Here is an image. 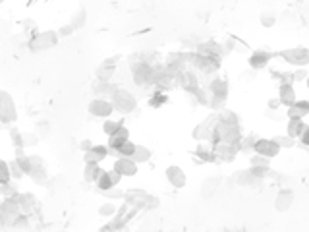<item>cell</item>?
Returning a JSON list of instances; mask_svg holds the SVG:
<instances>
[{
	"mask_svg": "<svg viewBox=\"0 0 309 232\" xmlns=\"http://www.w3.org/2000/svg\"><path fill=\"white\" fill-rule=\"evenodd\" d=\"M124 201L130 205V207H135V209H145V211H151L154 207H158V199L151 195L145 190H137V188H130L124 192Z\"/></svg>",
	"mask_w": 309,
	"mask_h": 232,
	"instance_id": "cell-1",
	"label": "cell"
},
{
	"mask_svg": "<svg viewBox=\"0 0 309 232\" xmlns=\"http://www.w3.org/2000/svg\"><path fill=\"white\" fill-rule=\"evenodd\" d=\"M110 103H112L116 113H120V115H130L137 109V99L128 89H122V87H118L110 95Z\"/></svg>",
	"mask_w": 309,
	"mask_h": 232,
	"instance_id": "cell-2",
	"label": "cell"
},
{
	"mask_svg": "<svg viewBox=\"0 0 309 232\" xmlns=\"http://www.w3.org/2000/svg\"><path fill=\"white\" fill-rule=\"evenodd\" d=\"M209 91H211V99H209V107H212L214 111H222L224 105H226V99H228V83L226 79H212L211 85H209Z\"/></svg>",
	"mask_w": 309,
	"mask_h": 232,
	"instance_id": "cell-3",
	"label": "cell"
},
{
	"mask_svg": "<svg viewBox=\"0 0 309 232\" xmlns=\"http://www.w3.org/2000/svg\"><path fill=\"white\" fill-rule=\"evenodd\" d=\"M0 120L4 126H10L18 120V107L14 97L8 91H0Z\"/></svg>",
	"mask_w": 309,
	"mask_h": 232,
	"instance_id": "cell-4",
	"label": "cell"
},
{
	"mask_svg": "<svg viewBox=\"0 0 309 232\" xmlns=\"http://www.w3.org/2000/svg\"><path fill=\"white\" fill-rule=\"evenodd\" d=\"M58 43V31H41L37 35H33L31 41L27 43L29 51L31 53H43V51H49L52 47H56Z\"/></svg>",
	"mask_w": 309,
	"mask_h": 232,
	"instance_id": "cell-5",
	"label": "cell"
},
{
	"mask_svg": "<svg viewBox=\"0 0 309 232\" xmlns=\"http://www.w3.org/2000/svg\"><path fill=\"white\" fill-rule=\"evenodd\" d=\"M132 77H134L135 85H141V87L153 85V66L145 62H132Z\"/></svg>",
	"mask_w": 309,
	"mask_h": 232,
	"instance_id": "cell-6",
	"label": "cell"
},
{
	"mask_svg": "<svg viewBox=\"0 0 309 232\" xmlns=\"http://www.w3.org/2000/svg\"><path fill=\"white\" fill-rule=\"evenodd\" d=\"M188 62H190L192 66H195L197 70H201L203 74H212V72H216L218 66H220V60L205 57V55H199V53H190V55H188Z\"/></svg>",
	"mask_w": 309,
	"mask_h": 232,
	"instance_id": "cell-7",
	"label": "cell"
},
{
	"mask_svg": "<svg viewBox=\"0 0 309 232\" xmlns=\"http://www.w3.org/2000/svg\"><path fill=\"white\" fill-rule=\"evenodd\" d=\"M87 111H89V115L95 116V118H103V120H106V118H110V116H112V113H114V107H112L110 99L95 97V99L89 103Z\"/></svg>",
	"mask_w": 309,
	"mask_h": 232,
	"instance_id": "cell-8",
	"label": "cell"
},
{
	"mask_svg": "<svg viewBox=\"0 0 309 232\" xmlns=\"http://www.w3.org/2000/svg\"><path fill=\"white\" fill-rule=\"evenodd\" d=\"M280 57H282V60H286L288 64H292V66H300V68H304V66H308L309 64V49H306V47L286 49V51L280 53Z\"/></svg>",
	"mask_w": 309,
	"mask_h": 232,
	"instance_id": "cell-9",
	"label": "cell"
},
{
	"mask_svg": "<svg viewBox=\"0 0 309 232\" xmlns=\"http://www.w3.org/2000/svg\"><path fill=\"white\" fill-rule=\"evenodd\" d=\"M216 122H218V113H214V115H211L209 118H205L201 124L195 126V130H193V139H195L197 143H199V141H209V139H211V134L214 132Z\"/></svg>",
	"mask_w": 309,
	"mask_h": 232,
	"instance_id": "cell-10",
	"label": "cell"
},
{
	"mask_svg": "<svg viewBox=\"0 0 309 232\" xmlns=\"http://www.w3.org/2000/svg\"><path fill=\"white\" fill-rule=\"evenodd\" d=\"M216 132L220 135V141L224 143H232V145H240L242 141V132H240V126H230V124H224V122H216Z\"/></svg>",
	"mask_w": 309,
	"mask_h": 232,
	"instance_id": "cell-11",
	"label": "cell"
},
{
	"mask_svg": "<svg viewBox=\"0 0 309 232\" xmlns=\"http://www.w3.org/2000/svg\"><path fill=\"white\" fill-rule=\"evenodd\" d=\"M112 169H114L122 178H132V176H135L137 171H139V165L135 163L132 157H118L114 161V167H112Z\"/></svg>",
	"mask_w": 309,
	"mask_h": 232,
	"instance_id": "cell-12",
	"label": "cell"
},
{
	"mask_svg": "<svg viewBox=\"0 0 309 232\" xmlns=\"http://www.w3.org/2000/svg\"><path fill=\"white\" fill-rule=\"evenodd\" d=\"M212 151H214V157L216 161H222V163H232L236 159V155L240 153V145H232V143H216L212 145Z\"/></svg>",
	"mask_w": 309,
	"mask_h": 232,
	"instance_id": "cell-13",
	"label": "cell"
},
{
	"mask_svg": "<svg viewBox=\"0 0 309 232\" xmlns=\"http://www.w3.org/2000/svg\"><path fill=\"white\" fill-rule=\"evenodd\" d=\"M120 180H122V176L112 169V171H103V174L99 176V180H97L95 184L101 192H106V190H110V188L118 186Z\"/></svg>",
	"mask_w": 309,
	"mask_h": 232,
	"instance_id": "cell-14",
	"label": "cell"
},
{
	"mask_svg": "<svg viewBox=\"0 0 309 232\" xmlns=\"http://www.w3.org/2000/svg\"><path fill=\"white\" fill-rule=\"evenodd\" d=\"M253 151H255L257 155H263V157H269V159H272V157H276V155L280 153V147H278L272 139H265V137L261 139V137H257Z\"/></svg>",
	"mask_w": 309,
	"mask_h": 232,
	"instance_id": "cell-15",
	"label": "cell"
},
{
	"mask_svg": "<svg viewBox=\"0 0 309 232\" xmlns=\"http://www.w3.org/2000/svg\"><path fill=\"white\" fill-rule=\"evenodd\" d=\"M108 145H93L87 153H83L85 165H99L108 157Z\"/></svg>",
	"mask_w": 309,
	"mask_h": 232,
	"instance_id": "cell-16",
	"label": "cell"
},
{
	"mask_svg": "<svg viewBox=\"0 0 309 232\" xmlns=\"http://www.w3.org/2000/svg\"><path fill=\"white\" fill-rule=\"evenodd\" d=\"M116 60H118V57L106 58V60L97 68V72H95L97 81H110V77L116 74Z\"/></svg>",
	"mask_w": 309,
	"mask_h": 232,
	"instance_id": "cell-17",
	"label": "cell"
},
{
	"mask_svg": "<svg viewBox=\"0 0 309 232\" xmlns=\"http://www.w3.org/2000/svg\"><path fill=\"white\" fill-rule=\"evenodd\" d=\"M164 174H166V180L170 182V186H174L176 190H180V188H184V186L188 184V176H186V173H184L180 167H176V165L168 167Z\"/></svg>",
	"mask_w": 309,
	"mask_h": 232,
	"instance_id": "cell-18",
	"label": "cell"
},
{
	"mask_svg": "<svg viewBox=\"0 0 309 232\" xmlns=\"http://www.w3.org/2000/svg\"><path fill=\"white\" fill-rule=\"evenodd\" d=\"M230 184H238V186H259V184H263V180L261 178H257L255 174L251 173L250 169L248 171H238V173L230 176Z\"/></svg>",
	"mask_w": 309,
	"mask_h": 232,
	"instance_id": "cell-19",
	"label": "cell"
},
{
	"mask_svg": "<svg viewBox=\"0 0 309 232\" xmlns=\"http://www.w3.org/2000/svg\"><path fill=\"white\" fill-rule=\"evenodd\" d=\"M128 139H130V132H128V128H126V126H120L114 134L108 135V153L116 155V149H118L124 141H128Z\"/></svg>",
	"mask_w": 309,
	"mask_h": 232,
	"instance_id": "cell-20",
	"label": "cell"
},
{
	"mask_svg": "<svg viewBox=\"0 0 309 232\" xmlns=\"http://www.w3.org/2000/svg\"><path fill=\"white\" fill-rule=\"evenodd\" d=\"M309 115V101H296L294 105H290L286 111L288 120H304Z\"/></svg>",
	"mask_w": 309,
	"mask_h": 232,
	"instance_id": "cell-21",
	"label": "cell"
},
{
	"mask_svg": "<svg viewBox=\"0 0 309 232\" xmlns=\"http://www.w3.org/2000/svg\"><path fill=\"white\" fill-rule=\"evenodd\" d=\"M197 53H199V55H205V57H211V58L220 60L222 55H224V49H222V45H218L216 41H205V43L199 45Z\"/></svg>",
	"mask_w": 309,
	"mask_h": 232,
	"instance_id": "cell-22",
	"label": "cell"
},
{
	"mask_svg": "<svg viewBox=\"0 0 309 232\" xmlns=\"http://www.w3.org/2000/svg\"><path fill=\"white\" fill-rule=\"evenodd\" d=\"M270 58H272V55L267 53V51H255V53H251L248 64H250L251 70H263V68L269 66Z\"/></svg>",
	"mask_w": 309,
	"mask_h": 232,
	"instance_id": "cell-23",
	"label": "cell"
},
{
	"mask_svg": "<svg viewBox=\"0 0 309 232\" xmlns=\"http://www.w3.org/2000/svg\"><path fill=\"white\" fill-rule=\"evenodd\" d=\"M292 203H294V192L288 190V188H284V190H280V192L276 193V199H274V209H276V211H280V213H284L292 207Z\"/></svg>",
	"mask_w": 309,
	"mask_h": 232,
	"instance_id": "cell-24",
	"label": "cell"
},
{
	"mask_svg": "<svg viewBox=\"0 0 309 232\" xmlns=\"http://www.w3.org/2000/svg\"><path fill=\"white\" fill-rule=\"evenodd\" d=\"M278 101L288 109L290 105H294L296 101H298V97H296V89H294V85L288 83V81H284V83H280V87H278Z\"/></svg>",
	"mask_w": 309,
	"mask_h": 232,
	"instance_id": "cell-25",
	"label": "cell"
},
{
	"mask_svg": "<svg viewBox=\"0 0 309 232\" xmlns=\"http://www.w3.org/2000/svg\"><path fill=\"white\" fill-rule=\"evenodd\" d=\"M195 155L201 159V163H214V161H216L214 151H212V145L207 143V141H199V143H197Z\"/></svg>",
	"mask_w": 309,
	"mask_h": 232,
	"instance_id": "cell-26",
	"label": "cell"
},
{
	"mask_svg": "<svg viewBox=\"0 0 309 232\" xmlns=\"http://www.w3.org/2000/svg\"><path fill=\"white\" fill-rule=\"evenodd\" d=\"M31 180L37 184V186H47L49 184V171H47V165H37V167H31Z\"/></svg>",
	"mask_w": 309,
	"mask_h": 232,
	"instance_id": "cell-27",
	"label": "cell"
},
{
	"mask_svg": "<svg viewBox=\"0 0 309 232\" xmlns=\"http://www.w3.org/2000/svg\"><path fill=\"white\" fill-rule=\"evenodd\" d=\"M308 128V124L304 122V120H288V124H286V134L290 137H300V135L304 134V130Z\"/></svg>",
	"mask_w": 309,
	"mask_h": 232,
	"instance_id": "cell-28",
	"label": "cell"
},
{
	"mask_svg": "<svg viewBox=\"0 0 309 232\" xmlns=\"http://www.w3.org/2000/svg\"><path fill=\"white\" fill-rule=\"evenodd\" d=\"M116 89H118V87H116L114 83H110V81H97L95 85H93V91H95L97 95L108 97V99H110V95L114 93Z\"/></svg>",
	"mask_w": 309,
	"mask_h": 232,
	"instance_id": "cell-29",
	"label": "cell"
},
{
	"mask_svg": "<svg viewBox=\"0 0 309 232\" xmlns=\"http://www.w3.org/2000/svg\"><path fill=\"white\" fill-rule=\"evenodd\" d=\"M151 157H153L151 149H149V147H145V145H137V147H135V151H134V155H132V159H134L137 165L149 163V161H151Z\"/></svg>",
	"mask_w": 309,
	"mask_h": 232,
	"instance_id": "cell-30",
	"label": "cell"
},
{
	"mask_svg": "<svg viewBox=\"0 0 309 232\" xmlns=\"http://www.w3.org/2000/svg\"><path fill=\"white\" fill-rule=\"evenodd\" d=\"M18 205L21 213H29L33 209V205H35V197L31 195V193H18Z\"/></svg>",
	"mask_w": 309,
	"mask_h": 232,
	"instance_id": "cell-31",
	"label": "cell"
},
{
	"mask_svg": "<svg viewBox=\"0 0 309 232\" xmlns=\"http://www.w3.org/2000/svg\"><path fill=\"white\" fill-rule=\"evenodd\" d=\"M103 174V169L99 167V165H85V169H83V178H85V182H97L99 180V176Z\"/></svg>",
	"mask_w": 309,
	"mask_h": 232,
	"instance_id": "cell-32",
	"label": "cell"
},
{
	"mask_svg": "<svg viewBox=\"0 0 309 232\" xmlns=\"http://www.w3.org/2000/svg\"><path fill=\"white\" fill-rule=\"evenodd\" d=\"M218 184H220V178H218V176H211V178H207V180H205V184H203V188H201V193H203L205 197H211L212 193L216 192Z\"/></svg>",
	"mask_w": 309,
	"mask_h": 232,
	"instance_id": "cell-33",
	"label": "cell"
},
{
	"mask_svg": "<svg viewBox=\"0 0 309 232\" xmlns=\"http://www.w3.org/2000/svg\"><path fill=\"white\" fill-rule=\"evenodd\" d=\"M218 120L224 122V124H230V126H240V118L234 111H228V109H222L218 111Z\"/></svg>",
	"mask_w": 309,
	"mask_h": 232,
	"instance_id": "cell-34",
	"label": "cell"
},
{
	"mask_svg": "<svg viewBox=\"0 0 309 232\" xmlns=\"http://www.w3.org/2000/svg\"><path fill=\"white\" fill-rule=\"evenodd\" d=\"M272 141H274L280 149H292V147H296V141H298V139H296V137H290V135L286 134V135H274Z\"/></svg>",
	"mask_w": 309,
	"mask_h": 232,
	"instance_id": "cell-35",
	"label": "cell"
},
{
	"mask_svg": "<svg viewBox=\"0 0 309 232\" xmlns=\"http://www.w3.org/2000/svg\"><path fill=\"white\" fill-rule=\"evenodd\" d=\"M85 21H87V12H85V8H79L76 14L72 16V19H70V25L74 29H81L85 25Z\"/></svg>",
	"mask_w": 309,
	"mask_h": 232,
	"instance_id": "cell-36",
	"label": "cell"
},
{
	"mask_svg": "<svg viewBox=\"0 0 309 232\" xmlns=\"http://www.w3.org/2000/svg\"><path fill=\"white\" fill-rule=\"evenodd\" d=\"M116 213H118V207H116L112 201H106V203H103V205L99 207V215H101V217H104V219L116 217Z\"/></svg>",
	"mask_w": 309,
	"mask_h": 232,
	"instance_id": "cell-37",
	"label": "cell"
},
{
	"mask_svg": "<svg viewBox=\"0 0 309 232\" xmlns=\"http://www.w3.org/2000/svg\"><path fill=\"white\" fill-rule=\"evenodd\" d=\"M135 147H137V145H135L134 141H130V139H128V141H124V143L116 149V155H118V157H132L134 151H135Z\"/></svg>",
	"mask_w": 309,
	"mask_h": 232,
	"instance_id": "cell-38",
	"label": "cell"
},
{
	"mask_svg": "<svg viewBox=\"0 0 309 232\" xmlns=\"http://www.w3.org/2000/svg\"><path fill=\"white\" fill-rule=\"evenodd\" d=\"M8 182H12L10 165H8V161H2L0 159V184H8Z\"/></svg>",
	"mask_w": 309,
	"mask_h": 232,
	"instance_id": "cell-39",
	"label": "cell"
},
{
	"mask_svg": "<svg viewBox=\"0 0 309 232\" xmlns=\"http://www.w3.org/2000/svg\"><path fill=\"white\" fill-rule=\"evenodd\" d=\"M120 126H122V122H120V120H112V118H106V120L103 122V132H104L106 135H112L116 132V130L120 128Z\"/></svg>",
	"mask_w": 309,
	"mask_h": 232,
	"instance_id": "cell-40",
	"label": "cell"
},
{
	"mask_svg": "<svg viewBox=\"0 0 309 232\" xmlns=\"http://www.w3.org/2000/svg\"><path fill=\"white\" fill-rule=\"evenodd\" d=\"M255 141H257V137H255V135H246V137H242V141H240V151H242V153L253 151Z\"/></svg>",
	"mask_w": 309,
	"mask_h": 232,
	"instance_id": "cell-41",
	"label": "cell"
},
{
	"mask_svg": "<svg viewBox=\"0 0 309 232\" xmlns=\"http://www.w3.org/2000/svg\"><path fill=\"white\" fill-rule=\"evenodd\" d=\"M0 193H2L4 197H18L19 192L12 182H8V184H0Z\"/></svg>",
	"mask_w": 309,
	"mask_h": 232,
	"instance_id": "cell-42",
	"label": "cell"
},
{
	"mask_svg": "<svg viewBox=\"0 0 309 232\" xmlns=\"http://www.w3.org/2000/svg\"><path fill=\"white\" fill-rule=\"evenodd\" d=\"M8 134H10V139H12L14 147H23V134L19 132L18 128H10Z\"/></svg>",
	"mask_w": 309,
	"mask_h": 232,
	"instance_id": "cell-43",
	"label": "cell"
},
{
	"mask_svg": "<svg viewBox=\"0 0 309 232\" xmlns=\"http://www.w3.org/2000/svg\"><path fill=\"white\" fill-rule=\"evenodd\" d=\"M103 195H104L108 201H114V199H124V190H120L118 186H114V188H110V190L103 192Z\"/></svg>",
	"mask_w": 309,
	"mask_h": 232,
	"instance_id": "cell-44",
	"label": "cell"
},
{
	"mask_svg": "<svg viewBox=\"0 0 309 232\" xmlns=\"http://www.w3.org/2000/svg\"><path fill=\"white\" fill-rule=\"evenodd\" d=\"M251 167H270V159L269 157H263V155H253L250 159Z\"/></svg>",
	"mask_w": 309,
	"mask_h": 232,
	"instance_id": "cell-45",
	"label": "cell"
},
{
	"mask_svg": "<svg viewBox=\"0 0 309 232\" xmlns=\"http://www.w3.org/2000/svg\"><path fill=\"white\" fill-rule=\"evenodd\" d=\"M16 161L19 163V167H21V171H23V174L25 176H29V173H31V161H29V155H23V157H14Z\"/></svg>",
	"mask_w": 309,
	"mask_h": 232,
	"instance_id": "cell-46",
	"label": "cell"
},
{
	"mask_svg": "<svg viewBox=\"0 0 309 232\" xmlns=\"http://www.w3.org/2000/svg\"><path fill=\"white\" fill-rule=\"evenodd\" d=\"M39 139H41V137H39L35 132H27V134H23V149H25V147H33V145H37Z\"/></svg>",
	"mask_w": 309,
	"mask_h": 232,
	"instance_id": "cell-47",
	"label": "cell"
},
{
	"mask_svg": "<svg viewBox=\"0 0 309 232\" xmlns=\"http://www.w3.org/2000/svg\"><path fill=\"white\" fill-rule=\"evenodd\" d=\"M166 101H168V97L164 95V93H154V95L151 97V101H149V107H154V109H158V107L166 105Z\"/></svg>",
	"mask_w": 309,
	"mask_h": 232,
	"instance_id": "cell-48",
	"label": "cell"
},
{
	"mask_svg": "<svg viewBox=\"0 0 309 232\" xmlns=\"http://www.w3.org/2000/svg\"><path fill=\"white\" fill-rule=\"evenodd\" d=\"M10 165V173H12V178H16V180H21L25 174H23V171H21V167H19V163L14 159V161H10L8 163Z\"/></svg>",
	"mask_w": 309,
	"mask_h": 232,
	"instance_id": "cell-49",
	"label": "cell"
},
{
	"mask_svg": "<svg viewBox=\"0 0 309 232\" xmlns=\"http://www.w3.org/2000/svg\"><path fill=\"white\" fill-rule=\"evenodd\" d=\"M35 134L39 137H47V135L51 134V124L49 122H39L37 126H35Z\"/></svg>",
	"mask_w": 309,
	"mask_h": 232,
	"instance_id": "cell-50",
	"label": "cell"
},
{
	"mask_svg": "<svg viewBox=\"0 0 309 232\" xmlns=\"http://www.w3.org/2000/svg\"><path fill=\"white\" fill-rule=\"evenodd\" d=\"M265 116H267V120H270V122H282L284 120V116L280 115L278 111H272V109H267Z\"/></svg>",
	"mask_w": 309,
	"mask_h": 232,
	"instance_id": "cell-51",
	"label": "cell"
},
{
	"mask_svg": "<svg viewBox=\"0 0 309 232\" xmlns=\"http://www.w3.org/2000/svg\"><path fill=\"white\" fill-rule=\"evenodd\" d=\"M76 29L70 25V23H66V25H62L60 29H58V37H62V39H66V37H70L72 33H74Z\"/></svg>",
	"mask_w": 309,
	"mask_h": 232,
	"instance_id": "cell-52",
	"label": "cell"
},
{
	"mask_svg": "<svg viewBox=\"0 0 309 232\" xmlns=\"http://www.w3.org/2000/svg\"><path fill=\"white\" fill-rule=\"evenodd\" d=\"M308 76H309L308 70H296V72L292 74V79H294V81H306Z\"/></svg>",
	"mask_w": 309,
	"mask_h": 232,
	"instance_id": "cell-53",
	"label": "cell"
},
{
	"mask_svg": "<svg viewBox=\"0 0 309 232\" xmlns=\"http://www.w3.org/2000/svg\"><path fill=\"white\" fill-rule=\"evenodd\" d=\"M274 21H276V18H274L272 14H263V16H261V23H263L265 27H272Z\"/></svg>",
	"mask_w": 309,
	"mask_h": 232,
	"instance_id": "cell-54",
	"label": "cell"
},
{
	"mask_svg": "<svg viewBox=\"0 0 309 232\" xmlns=\"http://www.w3.org/2000/svg\"><path fill=\"white\" fill-rule=\"evenodd\" d=\"M77 147H79L83 153H87V151L93 147V141H91V139H81V141L77 143Z\"/></svg>",
	"mask_w": 309,
	"mask_h": 232,
	"instance_id": "cell-55",
	"label": "cell"
},
{
	"mask_svg": "<svg viewBox=\"0 0 309 232\" xmlns=\"http://www.w3.org/2000/svg\"><path fill=\"white\" fill-rule=\"evenodd\" d=\"M300 139V143H302V147H309V126L304 130V134L298 137Z\"/></svg>",
	"mask_w": 309,
	"mask_h": 232,
	"instance_id": "cell-56",
	"label": "cell"
},
{
	"mask_svg": "<svg viewBox=\"0 0 309 232\" xmlns=\"http://www.w3.org/2000/svg\"><path fill=\"white\" fill-rule=\"evenodd\" d=\"M280 107H282V103L278 99H270L269 101V109H272V111H278Z\"/></svg>",
	"mask_w": 309,
	"mask_h": 232,
	"instance_id": "cell-57",
	"label": "cell"
},
{
	"mask_svg": "<svg viewBox=\"0 0 309 232\" xmlns=\"http://www.w3.org/2000/svg\"><path fill=\"white\" fill-rule=\"evenodd\" d=\"M306 85L309 87V76H308V79H306Z\"/></svg>",
	"mask_w": 309,
	"mask_h": 232,
	"instance_id": "cell-58",
	"label": "cell"
},
{
	"mask_svg": "<svg viewBox=\"0 0 309 232\" xmlns=\"http://www.w3.org/2000/svg\"><path fill=\"white\" fill-rule=\"evenodd\" d=\"M0 128H4V124H2V120H0Z\"/></svg>",
	"mask_w": 309,
	"mask_h": 232,
	"instance_id": "cell-59",
	"label": "cell"
},
{
	"mask_svg": "<svg viewBox=\"0 0 309 232\" xmlns=\"http://www.w3.org/2000/svg\"><path fill=\"white\" fill-rule=\"evenodd\" d=\"M304 149H306V151H308V153H309V147H304Z\"/></svg>",
	"mask_w": 309,
	"mask_h": 232,
	"instance_id": "cell-60",
	"label": "cell"
}]
</instances>
